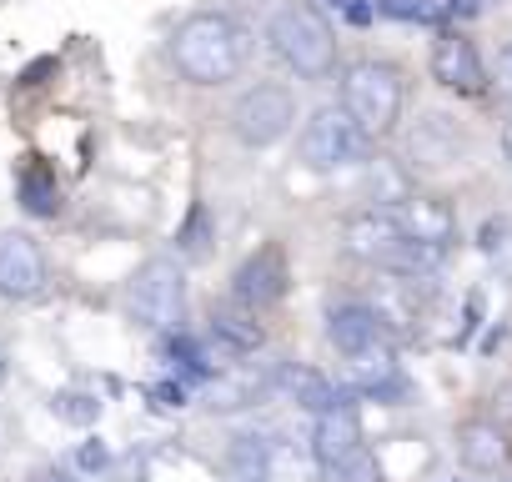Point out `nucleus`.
Returning a JSON list of instances; mask_svg holds the SVG:
<instances>
[{
    "label": "nucleus",
    "instance_id": "20e7f679",
    "mask_svg": "<svg viewBox=\"0 0 512 482\" xmlns=\"http://www.w3.org/2000/svg\"><path fill=\"white\" fill-rule=\"evenodd\" d=\"M126 317L146 332H181L186 322V272L171 257H151L126 282Z\"/></svg>",
    "mask_w": 512,
    "mask_h": 482
},
{
    "label": "nucleus",
    "instance_id": "393cba45",
    "mask_svg": "<svg viewBox=\"0 0 512 482\" xmlns=\"http://www.w3.org/2000/svg\"><path fill=\"white\" fill-rule=\"evenodd\" d=\"M372 6H377L382 16H402V21H432V16H437L432 0H372Z\"/></svg>",
    "mask_w": 512,
    "mask_h": 482
},
{
    "label": "nucleus",
    "instance_id": "9b49d317",
    "mask_svg": "<svg viewBox=\"0 0 512 482\" xmlns=\"http://www.w3.org/2000/svg\"><path fill=\"white\" fill-rule=\"evenodd\" d=\"M432 81L452 96H482L487 91V66L462 31H442L432 41Z\"/></svg>",
    "mask_w": 512,
    "mask_h": 482
},
{
    "label": "nucleus",
    "instance_id": "ddd939ff",
    "mask_svg": "<svg viewBox=\"0 0 512 482\" xmlns=\"http://www.w3.org/2000/svg\"><path fill=\"white\" fill-rule=\"evenodd\" d=\"M347 387L362 397H402L407 382H402V362H397L392 342H377V347L347 357Z\"/></svg>",
    "mask_w": 512,
    "mask_h": 482
},
{
    "label": "nucleus",
    "instance_id": "f257e3e1",
    "mask_svg": "<svg viewBox=\"0 0 512 482\" xmlns=\"http://www.w3.org/2000/svg\"><path fill=\"white\" fill-rule=\"evenodd\" d=\"M256 36L226 11H196L171 31V66L191 86H226L251 66Z\"/></svg>",
    "mask_w": 512,
    "mask_h": 482
},
{
    "label": "nucleus",
    "instance_id": "f8f14e48",
    "mask_svg": "<svg viewBox=\"0 0 512 482\" xmlns=\"http://www.w3.org/2000/svg\"><path fill=\"white\" fill-rule=\"evenodd\" d=\"M362 447H367V442H362V417H357L352 402L317 412V427H312V457H317L322 472H332L337 462H347V457L362 452Z\"/></svg>",
    "mask_w": 512,
    "mask_h": 482
},
{
    "label": "nucleus",
    "instance_id": "412c9836",
    "mask_svg": "<svg viewBox=\"0 0 512 482\" xmlns=\"http://www.w3.org/2000/svg\"><path fill=\"white\" fill-rule=\"evenodd\" d=\"M21 206L31 216H56L61 211V186H56L51 166H41V161H26L21 166Z\"/></svg>",
    "mask_w": 512,
    "mask_h": 482
},
{
    "label": "nucleus",
    "instance_id": "39448f33",
    "mask_svg": "<svg viewBox=\"0 0 512 482\" xmlns=\"http://www.w3.org/2000/svg\"><path fill=\"white\" fill-rule=\"evenodd\" d=\"M292 126H297V96L282 81H256L231 106V136L241 146H251V151L277 146Z\"/></svg>",
    "mask_w": 512,
    "mask_h": 482
},
{
    "label": "nucleus",
    "instance_id": "a878e982",
    "mask_svg": "<svg viewBox=\"0 0 512 482\" xmlns=\"http://www.w3.org/2000/svg\"><path fill=\"white\" fill-rule=\"evenodd\" d=\"M111 462V447L101 442V437H91V442H81V452H76V467L81 472H101Z\"/></svg>",
    "mask_w": 512,
    "mask_h": 482
},
{
    "label": "nucleus",
    "instance_id": "c85d7f7f",
    "mask_svg": "<svg viewBox=\"0 0 512 482\" xmlns=\"http://www.w3.org/2000/svg\"><path fill=\"white\" fill-rule=\"evenodd\" d=\"M41 482H81V477H76V472H46Z\"/></svg>",
    "mask_w": 512,
    "mask_h": 482
},
{
    "label": "nucleus",
    "instance_id": "4be33fe9",
    "mask_svg": "<svg viewBox=\"0 0 512 482\" xmlns=\"http://www.w3.org/2000/svg\"><path fill=\"white\" fill-rule=\"evenodd\" d=\"M51 412H56L61 422L91 427V422L101 417V397H91V392H56V397H51Z\"/></svg>",
    "mask_w": 512,
    "mask_h": 482
},
{
    "label": "nucleus",
    "instance_id": "7ed1b4c3",
    "mask_svg": "<svg viewBox=\"0 0 512 482\" xmlns=\"http://www.w3.org/2000/svg\"><path fill=\"white\" fill-rule=\"evenodd\" d=\"M402 101H407V81L392 61H357L342 71V111L367 141L397 131Z\"/></svg>",
    "mask_w": 512,
    "mask_h": 482
},
{
    "label": "nucleus",
    "instance_id": "2eb2a0df",
    "mask_svg": "<svg viewBox=\"0 0 512 482\" xmlns=\"http://www.w3.org/2000/svg\"><path fill=\"white\" fill-rule=\"evenodd\" d=\"M327 342H332L342 357H357V352L387 342V332H382V322H377V312H372L367 302H342V307L327 312Z\"/></svg>",
    "mask_w": 512,
    "mask_h": 482
},
{
    "label": "nucleus",
    "instance_id": "a211bd4d",
    "mask_svg": "<svg viewBox=\"0 0 512 482\" xmlns=\"http://www.w3.org/2000/svg\"><path fill=\"white\" fill-rule=\"evenodd\" d=\"M457 457L472 472H497L507 462V437L497 422H462L457 427Z\"/></svg>",
    "mask_w": 512,
    "mask_h": 482
},
{
    "label": "nucleus",
    "instance_id": "dca6fc26",
    "mask_svg": "<svg viewBox=\"0 0 512 482\" xmlns=\"http://www.w3.org/2000/svg\"><path fill=\"white\" fill-rule=\"evenodd\" d=\"M362 181H367V201L382 206V211H397L407 206L417 191H412V171L392 156H367L362 161Z\"/></svg>",
    "mask_w": 512,
    "mask_h": 482
},
{
    "label": "nucleus",
    "instance_id": "f3484780",
    "mask_svg": "<svg viewBox=\"0 0 512 482\" xmlns=\"http://www.w3.org/2000/svg\"><path fill=\"white\" fill-rule=\"evenodd\" d=\"M397 216H402L407 241H432V247H447L452 231H457L447 201H437V196H412L407 206H397Z\"/></svg>",
    "mask_w": 512,
    "mask_h": 482
},
{
    "label": "nucleus",
    "instance_id": "6ab92c4d",
    "mask_svg": "<svg viewBox=\"0 0 512 482\" xmlns=\"http://www.w3.org/2000/svg\"><path fill=\"white\" fill-rule=\"evenodd\" d=\"M211 342H216V352H226V357H251V352H262L267 332H262V322H256L251 312L231 307V312H216V317H211Z\"/></svg>",
    "mask_w": 512,
    "mask_h": 482
},
{
    "label": "nucleus",
    "instance_id": "423d86ee",
    "mask_svg": "<svg viewBox=\"0 0 512 482\" xmlns=\"http://www.w3.org/2000/svg\"><path fill=\"white\" fill-rule=\"evenodd\" d=\"M297 151H302V166H312V171H342V166L367 156V136L347 121L342 106H322L307 116Z\"/></svg>",
    "mask_w": 512,
    "mask_h": 482
},
{
    "label": "nucleus",
    "instance_id": "b1692460",
    "mask_svg": "<svg viewBox=\"0 0 512 482\" xmlns=\"http://www.w3.org/2000/svg\"><path fill=\"white\" fill-rule=\"evenodd\" d=\"M327 482H382V462L362 447V452H352L347 462H337V467L327 472Z\"/></svg>",
    "mask_w": 512,
    "mask_h": 482
},
{
    "label": "nucleus",
    "instance_id": "f03ea898",
    "mask_svg": "<svg viewBox=\"0 0 512 482\" xmlns=\"http://www.w3.org/2000/svg\"><path fill=\"white\" fill-rule=\"evenodd\" d=\"M267 41L297 81H327L337 71V36L312 0H287V6H277Z\"/></svg>",
    "mask_w": 512,
    "mask_h": 482
},
{
    "label": "nucleus",
    "instance_id": "bb28decb",
    "mask_svg": "<svg viewBox=\"0 0 512 482\" xmlns=\"http://www.w3.org/2000/svg\"><path fill=\"white\" fill-rule=\"evenodd\" d=\"M497 91H502V96L512 101V41H507V46L497 51Z\"/></svg>",
    "mask_w": 512,
    "mask_h": 482
},
{
    "label": "nucleus",
    "instance_id": "9d476101",
    "mask_svg": "<svg viewBox=\"0 0 512 482\" xmlns=\"http://www.w3.org/2000/svg\"><path fill=\"white\" fill-rule=\"evenodd\" d=\"M402 241H407V231H402V216H397V211L362 206V211H352V216L342 221V252L357 257V262L382 267V262L402 247Z\"/></svg>",
    "mask_w": 512,
    "mask_h": 482
},
{
    "label": "nucleus",
    "instance_id": "aec40b11",
    "mask_svg": "<svg viewBox=\"0 0 512 482\" xmlns=\"http://www.w3.org/2000/svg\"><path fill=\"white\" fill-rule=\"evenodd\" d=\"M442 262H447V247H432V241H402V247L382 262V272H392L397 282H427V277H437Z\"/></svg>",
    "mask_w": 512,
    "mask_h": 482
},
{
    "label": "nucleus",
    "instance_id": "1a4fd4ad",
    "mask_svg": "<svg viewBox=\"0 0 512 482\" xmlns=\"http://www.w3.org/2000/svg\"><path fill=\"white\" fill-rule=\"evenodd\" d=\"M467 151V131L457 126V116L447 111H422L417 126L407 131V161L402 166H417V171H447L457 166Z\"/></svg>",
    "mask_w": 512,
    "mask_h": 482
},
{
    "label": "nucleus",
    "instance_id": "cd10ccee",
    "mask_svg": "<svg viewBox=\"0 0 512 482\" xmlns=\"http://www.w3.org/2000/svg\"><path fill=\"white\" fill-rule=\"evenodd\" d=\"M497 141H502V156H507V161H512V121H507V126H502V136H497Z\"/></svg>",
    "mask_w": 512,
    "mask_h": 482
},
{
    "label": "nucleus",
    "instance_id": "5701e85b",
    "mask_svg": "<svg viewBox=\"0 0 512 482\" xmlns=\"http://www.w3.org/2000/svg\"><path fill=\"white\" fill-rule=\"evenodd\" d=\"M206 236H211V216H206V206H191V216H186V226H181V236H176L181 257L201 262V257H206Z\"/></svg>",
    "mask_w": 512,
    "mask_h": 482
},
{
    "label": "nucleus",
    "instance_id": "4468645a",
    "mask_svg": "<svg viewBox=\"0 0 512 482\" xmlns=\"http://www.w3.org/2000/svg\"><path fill=\"white\" fill-rule=\"evenodd\" d=\"M272 387H277L292 407H302V412H312V417L327 412V407H342V402H347V392H337L327 372L302 367V362H282V367L272 372Z\"/></svg>",
    "mask_w": 512,
    "mask_h": 482
},
{
    "label": "nucleus",
    "instance_id": "6e6552de",
    "mask_svg": "<svg viewBox=\"0 0 512 482\" xmlns=\"http://www.w3.org/2000/svg\"><path fill=\"white\" fill-rule=\"evenodd\" d=\"M51 287L46 252L31 231H0V297L6 302H36Z\"/></svg>",
    "mask_w": 512,
    "mask_h": 482
},
{
    "label": "nucleus",
    "instance_id": "c756f323",
    "mask_svg": "<svg viewBox=\"0 0 512 482\" xmlns=\"http://www.w3.org/2000/svg\"><path fill=\"white\" fill-rule=\"evenodd\" d=\"M6 377H11V362H6V347H0V387H6Z\"/></svg>",
    "mask_w": 512,
    "mask_h": 482
},
{
    "label": "nucleus",
    "instance_id": "0eeeda50",
    "mask_svg": "<svg viewBox=\"0 0 512 482\" xmlns=\"http://www.w3.org/2000/svg\"><path fill=\"white\" fill-rule=\"evenodd\" d=\"M287 282H292L287 252L277 247V241H267V247H256V252L236 267V277H231V302L256 317V312H267V307H277V302L287 297Z\"/></svg>",
    "mask_w": 512,
    "mask_h": 482
}]
</instances>
